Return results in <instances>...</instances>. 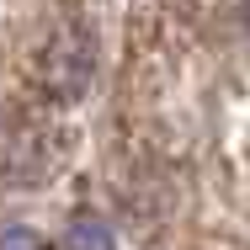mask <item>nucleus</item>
Listing matches in <instances>:
<instances>
[{
    "mask_svg": "<svg viewBox=\"0 0 250 250\" xmlns=\"http://www.w3.org/2000/svg\"><path fill=\"white\" fill-rule=\"evenodd\" d=\"M43 80H48L53 96H64V101L85 96V85H91V38L85 32H64L59 43H48V53H43Z\"/></svg>",
    "mask_w": 250,
    "mask_h": 250,
    "instance_id": "f257e3e1",
    "label": "nucleus"
},
{
    "mask_svg": "<svg viewBox=\"0 0 250 250\" xmlns=\"http://www.w3.org/2000/svg\"><path fill=\"white\" fill-rule=\"evenodd\" d=\"M64 250H112V234L101 218H75L64 234Z\"/></svg>",
    "mask_w": 250,
    "mask_h": 250,
    "instance_id": "f03ea898",
    "label": "nucleus"
},
{
    "mask_svg": "<svg viewBox=\"0 0 250 250\" xmlns=\"http://www.w3.org/2000/svg\"><path fill=\"white\" fill-rule=\"evenodd\" d=\"M5 250H43V245H38L32 229H16V224H11V229H5Z\"/></svg>",
    "mask_w": 250,
    "mask_h": 250,
    "instance_id": "7ed1b4c3",
    "label": "nucleus"
},
{
    "mask_svg": "<svg viewBox=\"0 0 250 250\" xmlns=\"http://www.w3.org/2000/svg\"><path fill=\"white\" fill-rule=\"evenodd\" d=\"M245 16H250V0H245Z\"/></svg>",
    "mask_w": 250,
    "mask_h": 250,
    "instance_id": "20e7f679",
    "label": "nucleus"
}]
</instances>
